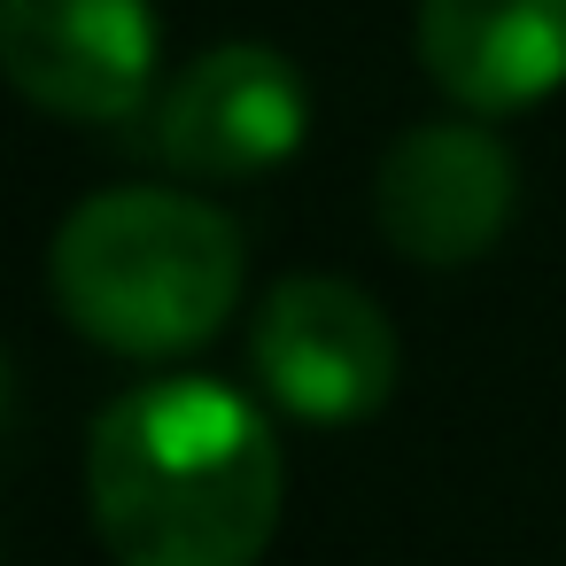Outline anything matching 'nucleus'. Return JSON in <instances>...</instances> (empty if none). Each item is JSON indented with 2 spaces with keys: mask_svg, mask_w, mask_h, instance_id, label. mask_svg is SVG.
Wrapping results in <instances>:
<instances>
[{
  "mask_svg": "<svg viewBox=\"0 0 566 566\" xmlns=\"http://www.w3.org/2000/svg\"><path fill=\"white\" fill-rule=\"evenodd\" d=\"M287 465L226 380H148L94 419L86 504L117 566H256Z\"/></svg>",
  "mask_w": 566,
  "mask_h": 566,
  "instance_id": "nucleus-1",
  "label": "nucleus"
},
{
  "mask_svg": "<svg viewBox=\"0 0 566 566\" xmlns=\"http://www.w3.org/2000/svg\"><path fill=\"white\" fill-rule=\"evenodd\" d=\"M241 233L179 187H109L78 202L48 249L63 318L117 357L202 349L241 303Z\"/></svg>",
  "mask_w": 566,
  "mask_h": 566,
  "instance_id": "nucleus-2",
  "label": "nucleus"
},
{
  "mask_svg": "<svg viewBox=\"0 0 566 566\" xmlns=\"http://www.w3.org/2000/svg\"><path fill=\"white\" fill-rule=\"evenodd\" d=\"M249 365L280 411L311 427H349L396 396V326L357 280L295 272L256 303Z\"/></svg>",
  "mask_w": 566,
  "mask_h": 566,
  "instance_id": "nucleus-3",
  "label": "nucleus"
},
{
  "mask_svg": "<svg viewBox=\"0 0 566 566\" xmlns=\"http://www.w3.org/2000/svg\"><path fill=\"white\" fill-rule=\"evenodd\" d=\"M0 78L71 125H125L156 86L148 0H0Z\"/></svg>",
  "mask_w": 566,
  "mask_h": 566,
  "instance_id": "nucleus-4",
  "label": "nucleus"
},
{
  "mask_svg": "<svg viewBox=\"0 0 566 566\" xmlns=\"http://www.w3.org/2000/svg\"><path fill=\"white\" fill-rule=\"evenodd\" d=\"M311 133L303 71L264 40H226L195 55L156 102V156L187 179H256L280 171Z\"/></svg>",
  "mask_w": 566,
  "mask_h": 566,
  "instance_id": "nucleus-5",
  "label": "nucleus"
},
{
  "mask_svg": "<svg viewBox=\"0 0 566 566\" xmlns=\"http://www.w3.org/2000/svg\"><path fill=\"white\" fill-rule=\"evenodd\" d=\"M520 171L489 125H411L373 179V218L411 264H473L512 226Z\"/></svg>",
  "mask_w": 566,
  "mask_h": 566,
  "instance_id": "nucleus-6",
  "label": "nucleus"
},
{
  "mask_svg": "<svg viewBox=\"0 0 566 566\" xmlns=\"http://www.w3.org/2000/svg\"><path fill=\"white\" fill-rule=\"evenodd\" d=\"M419 63L473 117L535 109L566 86V0H419Z\"/></svg>",
  "mask_w": 566,
  "mask_h": 566,
  "instance_id": "nucleus-7",
  "label": "nucleus"
},
{
  "mask_svg": "<svg viewBox=\"0 0 566 566\" xmlns=\"http://www.w3.org/2000/svg\"><path fill=\"white\" fill-rule=\"evenodd\" d=\"M0 419H9V357H0Z\"/></svg>",
  "mask_w": 566,
  "mask_h": 566,
  "instance_id": "nucleus-8",
  "label": "nucleus"
}]
</instances>
